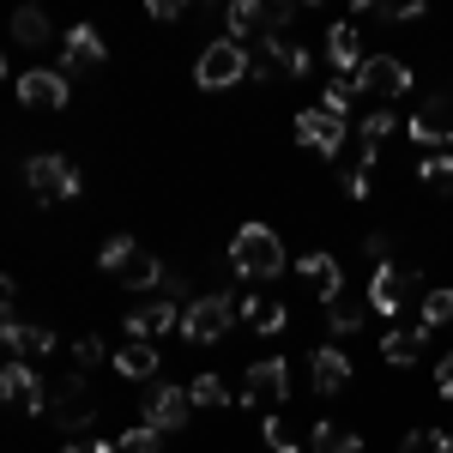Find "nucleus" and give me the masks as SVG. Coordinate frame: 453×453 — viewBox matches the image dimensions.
<instances>
[{"instance_id": "nucleus-1", "label": "nucleus", "mask_w": 453, "mask_h": 453, "mask_svg": "<svg viewBox=\"0 0 453 453\" xmlns=\"http://www.w3.org/2000/svg\"><path fill=\"white\" fill-rule=\"evenodd\" d=\"M230 266H236V279H279L284 266V242H279V230H266V224H242L236 230V242H230Z\"/></svg>"}, {"instance_id": "nucleus-2", "label": "nucleus", "mask_w": 453, "mask_h": 453, "mask_svg": "<svg viewBox=\"0 0 453 453\" xmlns=\"http://www.w3.org/2000/svg\"><path fill=\"white\" fill-rule=\"evenodd\" d=\"M97 260H104L109 279H121L127 290H164V279H170V266H164V260H151L134 236H109Z\"/></svg>"}, {"instance_id": "nucleus-3", "label": "nucleus", "mask_w": 453, "mask_h": 453, "mask_svg": "<svg viewBox=\"0 0 453 453\" xmlns=\"http://www.w3.org/2000/svg\"><path fill=\"white\" fill-rule=\"evenodd\" d=\"M248 73H254V55H248L242 42L218 36V42H206V49H200V67H194V79H200L206 91H230V85H242Z\"/></svg>"}, {"instance_id": "nucleus-4", "label": "nucleus", "mask_w": 453, "mask_h": 453, "mask_svg": "<svg viewBox=\"0 0 453 453\" xmlns=\"http://www.w3.org/2000/svg\"><path fill=\"white\" fill-rule=\"evenodd\" d=\"M357 97H375V109H387L393 97H405L411 91V67L399 61V55H369L363 67H357Z\"/></svg>"}, {"instance_id": "nucleus-5", "label": "nucleus", "mask_w": 453, "mask_h": 453, "mask_svg": "<svg viewBox=\"0 0 453 453\" xmlns=\"http://www.w3.org/2000/svg\"><path fill=\"white\" fill-rule=\"evenodd\" d=\"M230 320H242V303H230V296H200V303L181 309V339L218 345V339L230 333Z\"/></svg>"}, {"instance_id": "nucleus-6", "label": "nucleus", "mask_w": 453, "mask_h": 453, "mask_svg": "<svg viewBox=\"0 0 453 453\" xmlns=\"http://www.w3.org/2000/svg\"><path fill=\"white\" fill-rule=\"evenodd\" d=\"M25 181H31L36 206H61V200H73L85 181H79V170H73L67 157H55V151H42V157H31L25 164Z\"/></svg>"}, {"instance_id": "nucleus-7", "label": "nucleus", "mask_w": 453, "mask_h": 453, "mask_svg": "<svg viewBox=\"0 0 453 453\" xmlns=\"http://www.w3.org/2000/svg\"><path fill=\"white\" fill-rule=\"evenodd\" d=\"M284 393H290V369H284L279 357L248 363V375H242V405L248 411H266V418H273V405H284Z\"/></svg>"}, {"instance_id": "nucleus-8", "label": "nucleus", "mask_w": 453, "mask_h": 453, "mask_svg": "<svg viewBox=\"0 0 453 453\" xmlns=\"http://www.w3.org/2000/svg\"><path fill=\"white\" fill-rule=\"evenodd\" d=\"M42 418H55L67 435H79V429H91L97 405H91L85 381H79V375H67V381H49V411H42Z\"/></svg>"}, {"instance_id": "nucleus-9", "label": "nucleus", "mask_w": 453, "mask_h": 453, "mask_svg": "<svg viewBox=\"0 0 453 453\" xmlns=\"http://www.w3.org/2000/svg\"><path fill=\"white\" fill-rule=\"evenodd\" d=\"M188 411H194L188 387H145V399H140V423H145V429H157V435L181 429Z\"/></svg>"}, {"instance_id": "nucleus-10", "label": "nucleus", "mask_w": 453, "mask_h": 453, "mask_svg": "<svg viewBox=\"0 0 453 453\" xmlns=\"http://www.w3.org/2000/svg\"><path fill=\"white\" fill-rule=\"evenodd\" d=\"M411 290H418V279L405 273V266H393V260H375V279H369V309L375 314H399L405 303H411Z\"/></svg>"}, {"instance_id": "nucleus-11", "label": "nucleus", "mask_w": 453, "mask_h": 453, "mask_svg": "<svg viewBox=\"0 0 453 453\" xmlns=\"http://www.w3.org/2000/svg\"><path fill=\"white\" fill-rule=\"evenodd\" d=\"M296 140L309 145V151H320V157H339V145H345V115H333V109H303L296 115Z\"/></svg>"}, {"instance_id": "nucleus-12", "label": "nucleus", "mask_w": 453, "mask_h": 453, "mask_svg": "<svg viewBox=\"0 0 453 453\" xmlns=\"http://www.w3.org/2000/svg\"><path fill=\"white\" fill-rule=\"evenodd\" d=\"M0 393H6V405L12 411H49V381H36V369L31 363H6L0 369Z\"/></svg>"}, {"instance_id": "nucleus-13", "label": "nucleus", "mask_w": 453, "mask_h": 453, "mask_svg": "<svg viewBox=\"0 0 453 453\" xmlns=\"http://www.w3.org/2000/svg\"><path fill=\"white\" fill-rule=\"evenodd\" d=\"M314 67V55L303 49V42H284V36H273V42H260V55H254V79H303V73Z\"/></svg>"}, {"instance_id": "nucleus-14", "label": "nucleus", "mask_w": 453, "mask_h": 453, "mask_svg": "<svg viewBox=\"0 0 453 453\" xmlns=\"http://www.w3.org/2000/svg\"><path fill=\"white\" fill-rule=\"evenodd\" d=\"M411 140L418 145H453V91L423 97V109L411 115Z\"/></svg>"}, {"instance_id": "nucleus-15", "label": "nucleus", "mask_w": 453, "mask_h": 453, "mask_svg": "<svg viewBox=\"0 0 453 453\" xmlns=\"http://www.w3.org/2000/svg\"><path fill=\"white\" fill-rule=\"evenodd\" d=\"M369 55H363V36H357V25L350 19H339L333 31H326V67L339 73V79H357V67H363Z\"/></svg>"}, {"instance_id": "nucleus-16", "label": "nucleus", "mask_w": 453, "mask_h": 453, "mask_svg": "<svg viewBox=\"0 0 453 453\" xmlns=\"http://www.w3.org/2000/svg\"><path fill=\"white\" fill-rule=\"evenodd\" d=\"M170 326H181V309H175V296H151L145 309H127V339H157V333H170Z\"/></svg>"}, {"instance_id": "nucleus-17", "label": "nucleus", "mask_w": 453, "mask_h": 453, "mask_svg": "<svg viewBox=\"0 0 453 453\" xmlns=\"http://www.w3.org/2000/svg\"><path fill=\"white\" fill-rule=\"evenodd\" d=\"M19 97L31 109H61L67 104V73H49V67L19 73Z\"/></svg>"}, {"instance_id": "nucleus-18", "label": "nucleus", "mask_w": 453, "mask_h": 453, "mask_svg": "<svg viewBox=\"0 0 453 453\" xmlns=\"http://www.w3.org/2000/svg\"><path fill=\"white\" fill-rule=\"evenodd\" d=\"M309 375H314V393L333 399V393H345V387H350V357H345V350H333V345H320L309 357Z\"/></svg>"}, {"instance_id": "nucleus-19", "label": "nucleus", "mask_w": 453, "mask_h": 453, "mask_svg": "<svg viewBox=\"0 0 453 453\" xmlns=\"http://www.w3.org/2000/svg\"><path fill=\"white\" fill-rule=\"evenodd\" d=\"M296 273L320 290V303H333V296L345 290V266H339L333 254H320V248H314V254H296Z\"/></svg>"}, {"instance_id": "nucleus-20", "label": "nucleus", "mask_w": 453, "mask_h": 453, "mask_svg": "<svg viewBox=\"0 0 453 453\" xmlns=\"http://www.w3.org/2000/svg\"><path fill=\"white\" fill-rule=\"evenodd\" d=\"M109 49H104V36L91 31V25H73L67 31V49H61V73H79V67H97Z\"/></svg>"}, {"instance_id": "nucleus-21", "label": "nucleus", "mask_w": 453, "mask_h": 453, "mask_svg": "<svg viewBox=\"0 0 453 453\" xmlns=\"http://www.w3.org/2000/svg\"><path fill=\"white\" fill-rule=\"evenodd\" d=\"M242 320L254 326V333H284V326H290V309H284L279 296L254 290V296H242Z\"/></svg>"}, {"instance_id": "nucleus-22", "label": "nucleus", "mask_w": 453, "mask_h": 453, "mask_svg": "<svg viewBox=\"0 0 453 453\" xmlns=\"http://www.w3.org/2000/svg\"><path fill=\"white\" fill-rule=\"evenodd\" d=\"M115 363V375H127V381H151L157 375V345H145V339H127V345L109 357Z\"/></svg>"}, {"instance_id": "nucleus-23", "label": "nucleus", "mask_w": 453, "mask_h": 453, "mask_svg": "<svg viewBox=\"0 0 453 453\" xmlns=\"http://www.w3.org/2000/svg\"><path fill=\"white\" fill-rule=\"evenodd\" d=\"M369 314H375V309H369V296H350V290H339V296L326 303V326H333V333H357Z\"/></svg>"}, {"instance_id": "nucleus-24", "label": "nucleus", "mask_w": 453, "mask_h": 453, "mask_svg": "<svg viewBox=\"0 0 453 453\" xmlns=\"http://www.w3.org/2000/svg\"><path fill=\"white\" fill-rule=\"evenodd\" d=\"M381 357L393 363V369H411V363L423 357V333L418 326H393V333L381 339Z\"/></svg>"}, {"instance_id": "nucleus-25", "label": "nucleus", "mask_w": 453, "mask_h": 453, "mask_svg": "<svg viewBox=\"0 0 453 453\" xmlns=\"http://www.w3.org/2000/svg\"><path fill=\"white\" fill-rule=\"evenodd\" d=\"M309 453H363V435H350V429H339V423H314Z\"/></svg>"}, {"instance_id": "nucleus-26", "label": "nucleus", "mask_w": 453, "mask_h": 453, "mask_svg": "<svg viewBox=\"0 0 453 453\" xmlns=\"http://www.w3.org/2000/svg\"><path fill=\"white\" fill-rule=\"evenodd\" d=\"M448 320H453V284H441V290H423L418 333H435V326H448Z\"/></svg>"}, {"instance_id": "nucleus-27", "label": "nucleus", "mask_w": 453, "mask_h": 453, "mask_svg": "<svg viewBox=\"0 0 453 453\" xmlns=\"http://www.w3.org/2000/svg\"><path fill=\"white\" fill-rule=\"evenodd\" d=\"M188 399H194V411H218V405H230V381L224 375H194Z\"/></svg>"}, {"instance_id": "nucleus-28", "label": "nucleus", "mask_w": 453, "mask_h": 453, "mask_svg": "<svg viewBox=\"0 0 453 453\" xmlns=\"http://www.w3.org/2000/svg\"><path fill=\"white\" fill-rule=\"evenodd\" d=\"M12 42H25V49H42V42H49V19H42L36 6H19V12H12Z\"/></svg>"}, {"instance_id": "nucleus-29", "label": "nucleus", "mask_w": 453, "mask_h": 453, "mask_svg": "<svg viewBox=\"0 0 453 453\" xmlns=\"http://www.w3.org/2000/svg\"><path fill=\"white\" fill-rule=\"evenodd\" d=\"M418 175H423V188H441V194H453V151H429L418 164Z\"/></svg>"}, {"instance_id": "nucleus-30", "label": "nucleus", "mask_w": 453, "mask_h": 453, "mask_svg": "<svg viewBox=\"0 0 453 453\" xmlns=\"http://www.w3.org/2000/svg\"><path fill=\"white\" fill-rule=\"evenodd\" d=\"M393 127H399V121H393V109H369V115H363V140H369L363 151H369V164H375V145H381Z\"/></svg>"}, {"instance_id": "nucleus-31", "label": "nucleus", "mask_w": 453, "mask_h": 453, "mask_svg": "<svg viewBox=\"0 0 453 453\" xmlns=\"http://www.w3.org/2000/svg\"><path fill=\"white\" fill-rule=\"evenodd\" d=\"M399 453H453V441L441 435V429H411V435H405V448H399Z\"/></svg>"}, {"instance_id": "nucleus-32", "label": "nucleus", "mask_w": 453, "mask_h": 453, "mask_svg": "<svg viewBox=\"0 0 453 453\" xmlns=\"http://www.w3.org/2000/svg\"><path fill=\"white\" fill-rule=\"evenodd\" d=\"M115 448L121 453H164V435H157V429H127V435H121V441H115Z\"/></svg>"}, {"instance_id": "nucleus-33", "label": "nucleus", "mask_w": 453, "mask_h": 453, "mask_svg": "<svg viewBox=\"0 0 453 453\" xmlns=\"http://www.w3.org/2000/svg\"><path fill=\"white\" fill-rule=\"evenodd\" d=\"M350 97H357V85H350V79H333V85H326V97H320V109H333V115H350Z\"/></svg>"}, {"instance_id": "nucleus-34", "label": "nucleus", "mask_w": 453, "mask_h": 453, "mask_svg": "<svg viewBox=\"0 0 453 453\" xmlns=\"http://www.w3.org/2000/svg\"><path fill=\"white\" fill-rule=\"evenodd\" d=\"M104 357H109L104 339H91V333H85V339H73V363H79V369H97Z\"/></svg>"}, {"instance_id": "nucleus-35", "label": "nucleus", "mask_w": 453, "mask_h": 453, "mask_svg": "<svg viewBox=\"0 0 453 453\" xmlns=\"http://www.w3.org/2000/svg\"><path fill=\"white\" fill-rule=\"evenodd\" d=\"M369 188H375V164H357V170H345V194H350V200H369Z\"/></svg>"}, {"instance_id": "nucleus-36", "label": "nucleus", "mask_w": 453, "mask_h": 453, "mask_svg": "<svg viewBox=\"0 0 453 453\" xmlns=\"http://www.w3.org/2000/svg\"><path fill=\"white\" fill-rule=\"evenodd\" d=\"M266 448H273V453H296V435H290V429L279 423V411L266 418Z\"/></svg>"}, {"instance_id": "nucleus-37", "label": "nucleus", "mask_w": 453, "mask_h": 453, "mask_svg": "<svg viewBox=\"0 0 453 453\" xmlns=\"http://www.w3.org/2000/svg\"><path fill=\"white\" fill-rule=\"evenodd\" d=\"M435 393H441V399H453V350L435 363Z\"/></svg>"}, {"instance_id": "nucleus-38", "label": "nucleus", "mask_w": 453, "mask_h": 453, "mask_svg": "<svg viewBox=\"0 0 453 453\" xmlns=\"http://www.w3.org/2000/svg\"><path fill=\"white\" fill-rule=\"evenodd\" d=\"M151 19H164V25L181 19V0H151Z\"/></svg>"}, {"instance_id": "nucleus-39", "label": "nucleus", "mask_w": 453, "mask_h": 453, "mask_svg": "<svg viewBox=\"0 0 453 453\" xmlns=\"http://www.w3.org/2000/svg\"><path fill=\"white\" fill-rule=\"evenodd\" d=\"M67 453H97V448H85V441H67Z\"/></svg>"}]
</instances>
